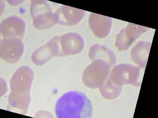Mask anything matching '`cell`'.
Returning <instances> with one entry per match:
<instances>
[{
	"mask_svg": "<svg viewBox=\"0 0 158 118\" xmlns=\"http://www.w3.org/2000/svg\"><path fill=\"white\" fill-rule=\"evenodd\" d=\"M56 113L58 118H91L93 105L85 93L77 91H70L57 101Z\"/></svg>",
	"mask_w": 158,
	"mask_h": 118,
	"instance_id": "cell-1",
	"label": "cell"
},
{
	"mask_svg": "<svg viewBox=\"0 0 158 118\" xmlns=\"http://www.w3.org/2000/svg\"><path fill=\"white\" fill-rule=\"evenodd\" d=\"M89 25L96 37L103 38L108 36L112 26V19L97 14H91L89 19Z\"/></svg>",
	"mask_w": 158,
	"mask_h": 118,
	"instance_id": "cell-11",
	"label": "cell"
},
{
	"mask_svg": "<svg viewBox=\"0 0 158 118\" xmlns=\"http://www.w3.org/2000/svg\"><path fill=\"white\" fill-rule=\"evenodd\" d=\"M30 92L11 91L9 97L7 110L25 115L31 102Z\"/></svg>",
	"mask_w": 158,
	"mask_h": 118,
	"instance_id": "cell-9",
	"label": "cell"
},
{
	"mask_svg": "<svg viewBox=\"0 0 158 118\" xmlns=\"http://www.w3.org/2000/svg\"><path fill=\"white\" fill-rule=\"evenodd\" d=\"M58 43L59 56L78 54L84 49V40L78 33H70L58 36Z\"/></svg>",
	"mask_w": 158,
	"mask_h": 118,
	"instance_id": "cell-5",
	"label": "cell"
},
{
	"mask_svg": "<svg viewBox=\"0 0 158 118\" xmlns=\"http://www.w3.org/2000/svg\"><path fill=\"white\" fill-rule=\"evenodd\" d=\"M24 44L18 38H2L0 41V56L10 64H15L21 59L23 54Z\"/></svg>",
	"mask_w": 158,
	"mask_h": 118,
	"instance_id": "cell-4",
	"label": "cell"
},
{
	"mask_svg": "<svg viewBox=\"0 0 158 118\" xmlns=\"http://www.w3.org/2000/svg\"><path fill=\"white\" fill-rule=\"evenodd\" d=\"M26 25L23 20L16 16L5 19L0 25V33L2 38L22 39L24 35Z\"/></svg>",
	"mask_w": 158,
	"mask_h": 118,
	"instance_id": "cell-6",
	"label": "cell"
},
{
	"mask_svg": "<svg viewBox=\"0 0 158 118\" xmlns=\"http://www.w3.org/2000/svg\"><path fill=\"white\" fill-rule=\"evenodd\" d=\"M30 13L33 20L34 27L37 29L50 28L58 23L56 14L46 1H32L30 6Z\"/></svg>",
	"mask_w": 158,
	"mask_h": 118,
	"instance_id": "cell-2",
	"label": "cell"
},
{
	"mask_svg": "<svg viewBox=\"0 0 158 118\" xmlns=\"http://www.w3.org/2000/svg\"><path fill=\"white\" fill-rule=\"evenodd\" d=\"M89 56L91 61L100 60L106 61L112 68L116 63L115 54L112 51L104 46L94 44L90 47Z\"/></svg>",
	"mask_w": 158,
	"mask_h": 118,
	"instance_id": "cell-12",
	"label": "cell"
},
{
	"mask_svg": "<svg viewBox=\"0 0 158 118\" xmlns=\"http://www.w3.org/2000/svg\"><path fill=\"white\" fill-rule=\"evenodd\" d=\"M54 56H59L58 36L36 49L32 54V60L37 65H42Z\"/></svg>",
	"mask_w": 158,
	"mask_h": 118,
	"instance_id": "cell-8",
	"label": "cell"
},
{
	"mask_svg": "<svg viewBox=\"0 0 158 118\" xmlns=\"http://www.w3.org/2000/svg\"><path fill=\"white\" fill-rule=\"evenodd\" d=\"M100 91L101 95L104 98L114 99L121 93V86L115 85L108 78L100 87Z\"/></svg>",
	"mask_w": 158,
	"mask_h": 118,
	"instance_id": "cell-13",
	"label": "cell"
},
{
	"mask_svg": "<svg viewBox=\"0 0 158 118\" xmlns=\"http://www.w3.org/2000/svg\"><path fill=\"white\" fill-rule=\"evenodd\" d=\"M55 14L59 24L66 26H73L81 21L85 14V11L63 6L58 9Z\"/></svg>",
	"mask_w": 158,
	"mask_h": 118,
	"instance_id": "cell-10",
	"label": "cell"
},
{
	"mask_svg": "<svg viewBox=\"0 0 158 118\" xmlns=\"http://www.w3.org/2000/svg\"><path fill=\"white\" fill-rule=\"evenodd\" d=\"M111 68L106 61L100 60L94 61L84 71V84L91 88L100 87L107 79Z\"/></svg>",
	"mask_w": 158,
	"mask_h": 118,
	"instance_id": "cell-3",
	"label": "cell"
},
{
	"mask_svg": "<svg viewBox=\"0 0 158 118\" xmlns=\"http://www.w3.org/2000/svg\"><path fill=\"white\" fill-rule=\"evenodd\" d=\"M34 79L33 70L29 66L17 69L10 81V88L13 92H30Z\"/></svg>",
	"mask_w": 158,
	"mask_h": 118,
	"instance_id": "cell-7",
	"label": "cell"
}]
</instances>
